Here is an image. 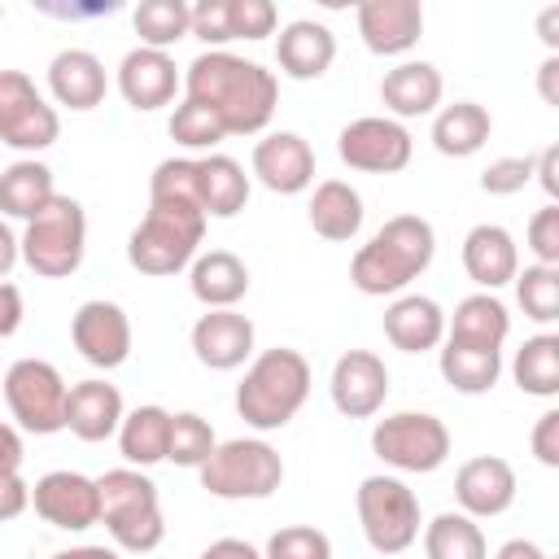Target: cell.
Returning <instances> with one entry per match:
<instances>
[{
	"label": "cell",
	"mask_w": 559,
	"mask_h": 559,
	"mask_svg": "<svg viewBox=\"0 0 559 559\" xmlns=\"http://www.w3.org/2000/svg\"><path fill=\"white\" fill-rule=\"evenodd\" d=\"M183 96L205 105L227 135H258L275 118L280 79L262 61L236 57L227 48H205L183 70Z\"/></svg>",
	"instance_id": "cell-1"
},
{
	"label": "cell",
	"mask_w": 559,
	"mask_h": 559,
	"mask_svg": "<svg viewBox=\"0 0 559 559\" xmlns=\"http://www.w3.org/2000/svg\"><path fill=\"white\" fill-rule=\"evenodd\" d=\"M432 253H437L432 223L424 214H393L349 258V284L362 297H397L432 266Z\"/></svg>",
	"instance_id": "cell-2"
},
{
	"label": "cell",
	"mask_w": 559,
	"mask_h": 559,
	"mask_svg": "<svg viewBox=\"0 0 559 559\" xmlns=\"http://www.w3.org/2000/svg\"><path fill=\"white\" fill-rule=\"evenodd\" d=\"M310 384L314 376L301 349H262L258 358H249L245 380L236 384V415L258 432H275L297 419V411L310 397Z\"/></svg>",
	"instance_id": "cell-3"
},
{
	"label": "cell",
	"mask_w": 559,
	"mask_h": 559,
	"mask_svg": "<svg viewBox=\"0 0 559 559\" xmlns=\"http://www.w3.org/2000/svg\"><path fill=\"white\" fill-rule=\"evenodd\" d=\"M96 489H100V524L114 537V550L148 555L162 546L166 520H162V498L148 472L109 467L105 476H96Z\"/></svg>",
	"instance_id": "cell-4"
},
{
	"label": "cell",
	"mask_w": 559,
	"mask_h": 559,
	"mask_svg": "<svg viewBox=\"0 0 559 559\" xmlns=\"http://www.w3.org/2000/svg\"><path fill=\"white\" fill-rule=\"evenodd\" d=\"M205 223L210 218L192 205H148V214L127 240V262L140 275H175L201 253Z\"/></svg>",
	"instance_id": "cell-5"
},
{
	"label": "cell",
	"mask_w": 559,
	"mask_h": 559,
	"mask_svg": "<svg viewBox=\"0 0 559 559\" xmlns=\"http://www.w3.org/2000/svg\"><path fill=\"white\" fill-rule=\"evenodd\" d=\"M201 489L227 502H245V498H271L284 485V459L271 441L262 437H231L218 441L214 454L197 467Z\"/></svg>",
	"instance_id": "cell-6"
},
{
	"label": "cell",
	"mask_w": 559,
	"mask_h": 559,
	"mask_svg": "<svg viewBox=\"0 0 559 559\" xmlns=\"http://www.w3.org/2000/svg\"><path fill=\"white\" fill-rule=\"evenodd\" d=\"M22 262L44 280H66L83 266L87 253V214L74 197H52L17 236Z\"/></svg>",
	"instance_id": "cell-7"
},
{
	"label": "cell",
	"mask_w": 559,
	"mask_h": 559,
	"mask_svg": "<svg viewBox=\"0 0 559 559\" xmlns=\"http://www.w3.org/2000/svg\"><path fill=\"white\" fill-rule=\"evenodd\" d=\"M354 507H358V524H362V537L376 555H402L419 542V528H424V511H419V498L415 489L402 480V476H367L358 489H354Z\"/></svg>",
	"instance_id": "cell-8"
},
{
	"label": "cell",
	"mask_w": 559,
	"mask_h": 559,
	"mask_svg": "<svg viewBox=\"0 0 559 559\" xmlns=\"http://www.w3.org/2000/svg\"><path fill=\"white\" fill-rule=\"evenodd\" d=\"M371 454L411 476H428L450 459V428L428 411H393L371 428Z\"/></svg>",
	"instance_id": "cell-9"
},
{
	"label": "cell",
	"mask_w": 559,
	"mask_h": 559,
	"mask_svg": "<svg viewBox=\"0 0 559 559\" xmlns=\"http://www.w3.org/2000/svg\"><path fill=\"white\" fill-rule=\"evenodd\" d=\"M66 376L48 358H17L4 371V402L22 432L52 437L66 428Z\"/></svg>",
	"instance_id": "cell-10"
},
{
	"label": "cell",
	"mask_w": 559,
	"mask_h": 559,
	"mask_svg": "<svg viewBox=\"0 0 559 559\" xmlns=\"http://www.w3.org/2000/svg\"><path fill=\"white\" fill-rule=\"evenodd\" d=\"M61 135V118L26 70H0V144L17 153H44Z\"/></svg>",
	"instance_id": "cell-11"
},
{
	"label": "cell",
	"mask_w": 559,
	"mask_h": 559,
	"mask_svg": "<svg viewBox=\"0 0 559 559\" xmlns=\"http://www.w3.org/2000/svg\"><path fill=\"white\" fill-rule=\"evenodd\" d=\"M411 153H415V140H411L406 122H397L389 114L354 118L336 135V157L362 175H397L411 166Z\"/></svg>",
	"instance_id": "cell-12"
},
{
	"label": "cell",
	"mask_w": 559,
	"mask_h": 559,
	"mask_svg": "<svg viewBox=\"0 0 559 559\" xmlns=\"http://www.w3.org/2000/svg\"><path fill=\"white\" fill-rule=\"evenodd\" d=\"M31 507H35V515L44 524L66 528V533H83V528L100 524V489H96V476H83V472H70V467L44 472L31 485Z\"/></svg>",
	"instance_id": "cell-13"
},
{
	"label": "cell",
	"mask_w": 559,
	"mask_h": 559,
	"mask_svg": "<svg viewBox=\"0 0 559 559\" xmlns=\"http://www.w3.org/2000/svg\"><path fill=\"white\" fill-rule=\"evenodd\" d=\"M70 341L83 354V362L114 371L131 358V319L118 301L92 297L70 314Z\"/></svg>",
	"instance_id": "cell-14"
},
{
	"label": "cell",
	"mask_w": 559,
	"mask_h": 559,
	"mask_svg": "<svg viewBox=\"0 0 559 559\" xmlns=\"http://www.w3.org/2000/svg\"><path fill=\"white\" fill-rule=\"evenodd\" d=\"M328 393H332V406L345 419H371L384 406V397H389V367H384V358L371 354V349H345L332 362Z\"/></svg>",
	"instance_id": "cell-15"
},
{
	"label": "cell",
	"mask_w": 559,
	"mask_h": 559,
	"mask_svg": "<svg viewBox=\"0 0 559 559\" xmlns=\"http://www.w3.org/2000/svg\"><path fill=\"white\" fill-rule=\"evenodd\" d=\"M253 179L280 197H297L314 183V148L297 131H266L253 144Z\"/></svg>",
	"instance_id": "cell-16"
},
{
	"label": "cell",
	"mask_w": 559,
	"mask_h": 559,
	"mask_svg": "<svg viewBox=\"0 0 559 559\" xmlns=\"http://www.w3.org/2000/svg\"><path fill=\"white\" fill-rule=\"evenodd\" d=\"M354 26L376 57H406L424 35L419 0H362L354 9Z\"/></svg>",
	"instance_id": "cell-17"
},
{
	"label": "cell",
	"mask_w": 559,
	"mask_h": 559,
	"mask_svg": "<svg viewBox=\"0 0 559 559\" xmlns=\"http://www.w3.org/2000/svg\"><path fill=\"white\" fill-rule=\"evenodd\" d=\"M515 467L498 454H476L454 472V502L472 520H493L515 502Z\"/></svg>",
	"instance_id": "cell-18"
},
{
	"label": "cell",
	"mask_w": 559,
	"mask_h": 559,
	"mask_svg": "<svg viewBox=\"0 0 559 559\" xmlns=\"http://www.w3.org/2000/svg\"><path fill=\"white\" fill-rule=\"evenodd\" d=\"M179 87H183V74H179V66H175L170 52L131 48V52L118 61V92H122V100H127L135 114H153V109L170 105Z\"/></svg>",
	"instance_id": "cell-19"
},
{
	"label": "cell",
	"mask_w": 559,
	"mask_h": 559,
	"mask_svg": "<svg viewBox=\"0 0 559 559\" xmlns=\"http://www.w3.org/2000/svg\"><path fill=\"white\" fill-rule=\"evenodd\" d=\"M253 319L240 310H205L192 323V354L210 371H236L253 358Z\"/></svg>",
	"instance_id": "cell-20"
},
{
	"label": "cell",
	"mask_w": 559,
	"mask_h": 559,
	"mask_svg": "<svg viewBox=\"0 0 559 559\" xmlns=\"http://www.w3.org/2000/svg\"><path fill=\"white\" fill-rule=\"evenodd\" d=\"M459 258H463L467 280H472L480 293H498V288L511 284L515 271H520L515 236H511L502 223H476V227L463 236Z\"/></svg>",
	"instance_id": "cell-21"
},
{
	"label": "cell",
	"mask_w": 559,
	"mask_h": 559,
	"mask_svg": "<svg viewBox=\"0 0 559 559\" xmlns=\"http://www.w3.org/2000/svg\"><path fill=\"white\" fill-rule=\"evenodd\" d=\"M332 61H336L332 26H323L314 17H297V22L280 26V35H275V66H280L284 79H297V83L323 79Z\"/></svg>",
	"instance_id": "cell-22"
},
{
	"label": "cell",
	"mask_w": 559,
	"mask_h": 559,
	"mask_svg": "<svg viewBox=\"0 0 559 559\" xmlns=\"http://www.w3.org/2000/svg\"><path fill=\"white\" fill-rule=\"evenodd\" d=\"M48 92L57 105L74 109V114H87L105 100L109 92V74H105V61L87 48H61L52 61H48Z\"/></svg>",
	"instance_id": "cell-23"
},
{
	"label": "cell",
	"mask_w": 559,
	"mask_h": 559,
	"mask_svg": "<svg viewBox=\"0 0 559 559\" xmlns=\"http://www.w3.org/2000/svg\"><path fill=\"white\" fill-rule=\"evenodd\" d=\"M127 406H122V393L118 384L92 376V380H79L70 384L66 393V428L79 437V441H109L118 437V424H122Z\"/></svg>",
	"instance_id": "cell-24"
},
{
	"label": "cell",
	"mask_w": 559,
	"mask_h": 559,
	"mask_svg": "<svg viewBox=\"0 0 559 559\" xmlns=\"http://www.w3.org/2000/svg\"><path fill=\"white\" fill-rule=\"evenodd\" d=\"M384 336L402 354H428L445 341V310L424 293H397L384 310Z\"/></svg>",
	"instance_id": "cell-25"
},
{
	"label": "cell",
	"mask_w": 559,
	"mask_h": 559,
	"mask_svg": "<svg viewBox=\"0 0 559 559\" xmlns=\"http://www.w3.org/2000/svg\"><path fill=\"white\" fill-rule=\"evenodd\" d=\"M441 92H445V83H441V70L432 61H397L380 79V100H384L389 118H397V122L437 114Z\"/></svg>",
	"instance_id": "cell-26"
},
{
	"label": "cell",
	"mask_w": 559,
	"mask_h": 559,
	"mask_svg": "<svg viewBox=\"0 0 559 559\" xmlns=\"http://www.w3.org/2000/svg\"><path fill=\"white\" fill-rule=\"evenodd\" d=\"M188 288L205 310H236V301L249 293V266L231 249L197 253L188 266Z\"/></svg>",
	"instance_id": "cell-27"
},
{
	"label": "cell",
	"mask_w": 559,
	"mask_h": 559,
	"mask_svg": "<svg viewBox=\"0 0 559 559\" xmlns=\"http://www.w3.org/2000/svg\"><path fill=\"white\" fill-rule=\"evenodd\" d=\"M197 166V197H201V210L205 218H236L249 201V175L236 157L227 153H205V157H192Z\"/></svg>",
	"instance_id": "cell-28"
},
{
	"label": "cell",
	"mask_w": 559,
	"mask_h": 559,
	"mask_svg": "<svg viewBox=\"0 0 559 559\" xmlns=\"http://www.w3.org/2000/svg\"><path fill=\"white\" fill-rule=\"evenodd\" d=\"M362 197H358V188L354 183H345V179H323V183H314V192H310V205H306V218H310V227L323 236V240H336V245H345V240H354L358 231H362Z\"/></svg>",
	"instance_id": "cell-29"
},
{
	"label": "cell",
	"mask_w": 559,
	"mask_h": 559,
	"mask_svg": "<svg viewBox=\"0 0 559 559\" xmlns=\"http://www.w3.org/2000/svg\"><path fill=\"white\" fill-rule=\"evenodd\" d=\"M437 367H441V380H445L454 393L480 397V393H489V389L498 384V376H502V349L467 345V341H441Z\"/></svg>",
	"instance_id": "cell-30"
},
{
	"label": "cell",
	"mask_w": 559,
	"mask_h": 559,
	"mask_svg": "<svg viewBox=\"0 0 559 559\" xmlns=\"http://www.w3.org/2000/svg\"><path fill=\"white\" fill-rule=\"evenodd\" d=\"M507 336H511V310L498 301V293H472L445 319V341H467V345L502 349Z\"/></svg>",
	"instance_id": "cell-31"
},
{
	"label": "cell",
	"mask_w": 559,
	"mask_h": 559,
	"mask_svg": "<svg viewBox=\"0 0 559 559\" xmlns=\"http://www.w3.org/2000/svg\"><path fill=\"white\" fill-rule=\"evenodd\" d=\"M489 131H493V118L476 100H454V105L432 114V148L441 157H472V153H480Z\"/></svg>",
	"instance_id": "cell-32"
},
{
	"label": "cell",
	"mask_w": 559,
	"mask_h": 559,
	"mask_svg": "<svg viewBox=\"0 0 559 559\" xmlns=\"http://www.w3.org/2000/svg\"><path fill=\"white\" fill-rule=\"evenodd\" d=\"M166 445H170V411L148 402V406H135L122 415L118 424V450L127 459V467H153V463H166Z\"/></svg>",
	"instance_id": "cell-33"
},
{
	"label": "cell",
	"mask_w": 559,
	"mask_h": 559,
	"mask_svg": "<svg viewBox=\"0 0 559 559\" xmlns=\"http://www.w3.org/2000/svg\"><path fill=\"white\" fill-rule=\"evenodd\" d=\"M52 197H57V183H52V170H48L44 162L17 157L13 166L0 170V214H4V218L31 223Z\"/></svg>",
	"instance_id": "cell-34"
},
{
	"label": "cell",
	"mask_w": 559,
	"mask_h": 559,
	"mask_svg": "<svg viewBox=\"0 0 559 559\" xmlns=\"http://www.w3.org/2000/svg\"><path fill=\"white\" fill-rule=\"evenodd\" d=\"M419 533H424L428 559H489V542H485L480 524L463 511H441Z\"/></svg>",
	"instance_id": "cell-35"
},
{
	"label": "cell",
	"mask_w": 559,
	"mask_h": 559,
	"mask_svg": "<svg viewBox=\"0 0 559 559\" xmlns=\"http://www.w3.org/2000/svg\"><path fill=\"white\" fill-rule=\"evenodd\" d=\"M511 380L528 397H555L559 393V336L555 332L528 336L511 358Z\"/></svg>",
	"instance_id": "cell-36"
},
{
	"label": "cell",
	"mask_w": 559,
	"mask_h": 559,
	"mask_svg": "<svg viewBox=\"0 0 559 559\" xmlns=\"http://www.w3.org/2000/svg\"><path fill=\"white\" fill-rule=\"evenodd\" d=\"M131 26L140 35V48H175L183 35H192V4L183 0H140L131 13Z\"/></svg>",
	"instance_id": "cell-37"
},
{
	"label": "cell",
	"mask_w": 559,
	"mask_h": 559,
	"mask_svg": "<svg viewBox=\"0 0 559 559\" xmlns=\"http://www.w3.org/2000/svg\"><path fill=\"white\" fill-rule=\"evenodd\" d=\"M515 301L533 323H555L559 319V266H537L528 262L515 271Z\"/></svg>",
	"instance_id": "cell-38"
},
{
	"label": "cell",
	"mask_w": 559,
	"mask_h": 559,
	"mask_svg": "<svg viewBox=\"0 0 559 559\" xmlns=\"http://www.w3.org/2000/svg\"><path fill=\"white\" fill-rule=\"evenodd\" d=\"M218 437L210 428V419H201L197 411H175L170 415V445H166V463L175 467H201L214 454Z\"/></svg>",
	"instance_id": "cell-39"
},
{
	"label": "cell",
	"mask_w": 559,
	"mask_h": 559,
	"mask_svg": "<svg viewBox=\"0 0 559 559\" xmlns=\"http://www.w3.org/2000/svg\"><path fill=\"white\" fill-rule=\"evenodd\" d=\"M170 140L183 144V148H214V144L227 140V131L205 105L183 96V105H175V114H170Z\"/></svg>",
	"instance_id": "cell-40"
},
{
	"label": "cell",
	"mask_w": 559,
	"mask_h": 559,
	"mask_svg": "<svg viewBox=\"0 0 559 559\" xmlns=\"http://www.w3.org/2000/svg\"><path fill=\"white\" fill-rule=\"evenodd\" d=\"M262 559H332V542L314 524H284L271 533Z\"/></svg>",
	"instance_id": "cell-41"
},
{
	"label": "cell",
	"mask_w": 559,
	"mask_h": 559,
	"mask_svg": "<svg viewBox=\"0 0 559 559\" xmlns=\"http://www.w3.org/2000/svg\"><path fill=\"white\" fill-rule=\"evenodd\" d=\"M231 39H266L280 26V13L271 0H227Z\"/></svg>",
	"instance_id": "cell-42"
},
{
	"label": "cell",
	"mask_w": 559,
	"mask_h": 559,
	"mask_svg": "<svg viewBox=\"0 0 559 559\" xmlns=\"http://www.w3.org/2000/svg\"><path fill=\"white\" fill-rule=\"evenodd\" d=\"M533 183V157H498L480 170V192L489 197H515Z\"/></svg>",
	"instance_id": "cell-43"
},
{
	"label": "cell",
	"mask_w": 559,
	"mask_h": 559,
	"mask_svg": "<svg viewBox=\"0 0 559 559\" xmlns=\"http://www.w3.org/2000/svg\"><path fill=\"white\" fill-rule=\"evenodd\" d=\"M528 249L537 266H559V205L546 201L528 218Z\"/></svg>",
	"instance_id": "cell-44"
},
{
	"label": "cell",
	"mask_w": 559,
	"mask_h": 559,
	"mask_svg": "<svg viewBox=\"0 0 559 559\" xmlns=\"http://www.w3.org/2000/svg\"><path fill=\"white\" fill-rule=\"evenodd\" d=\"M192 35H197L205 48H223V44H231L227 0H201V4H192Z\"/></svg>",
	"instance_id": "cell-45"
},
{
	"label": "cell",
	"mask_w": 559,
	"mask_h": 559,
	"mask_svg": "<svg viewBox=\"0 0 559 559\" xmlns=\"http://www.w3.org/2000/svg\"><path fill=\"white\" fill-rule=\"evenodd\" d=\"M528 445H533V459L542 467H559V411H542L533 432H528Z\"/></svg>",
	"instance_id": "cell-46"
},
{
	"label": "cell",
	"mask_w": 559,
	"mask_h": 559,
	"mask_svg": "<svg viewBox=\"0 0 559 559\" xmlns=\"http://www.w3.org/2000/svg\"><path fill=\"white\" fill-rule=\"evenodd\" d=\"M31 507V485L22 480V472H4L0 476V524L17 520Z\"/></svg>",
	"instance_id": "cell-47"
},
{
	"label": "cell",
	"mask_w": 559,
	"mask_h": 559,
	"mask_svg": "<svg viewBox=\"0 0 559 559\" xmlns=\"http://www.w3.org/2000/svg\"><path fill=\"white\" fill-rule=\"evenodd\" d=\"M22 314H26L22 288H17L13 280H0V341L17 336V328H22Z\"/></svg>",
	"instance_id": "cell-48"
},
{
	"label": "cell",
	"mask_w": 559,
	"mask_h": 559,
	"mask_svg": "<svg viewBox=\"0 0 559 559\" xmlns=\"http://www.w3.org/2000/svg\"><path fill=\"white\" fill-rule=\"evenodd\" d=\"M533 179L542 183V192L555 201L559 197V144H550V148H542L537 157H533Z\"/></svg>",
	"instance_id": "cell-49"
},
{
	"label": "cell",
	"mask_w": 559,
	"mask_h": 559,
	"mask_svg": "<svg viewBox=\"0 0 559 559\" xmlns=\"http://www.w3.org/2000/svg\"><path fill=\"white\" fill-rule=\"evenodd\" d=\"M22 459H26L22 432L13 424H0V476L4 472H22Z\"/></svg>",
	"instance_id": "cell-50"
},
{
	"label": "cell",
	"mask_w": 559,
	"mask_h": 559,
	"mask_svg": "<svg viewBox=\"0 0 559 559\" xmlns=\"http://www.w3.org/2000/svg\"><path fill=\"white\" fill-rule=\"evenodd\" d=\"M197 559H262V550L249 546V542H240V537H218V542H210Z\"/></svg>",
	"instance_id": "cell-51"
},
{
	"label": "cell",
	"mask_w": 559,
	"mask_h": 559,
	"mask_svg": "<svg viewBox=\"0 0 559 559\" xmlns=\"http://www.w3.org/2000/svg\"><path fill=\"white\" fill-rule=\"evenodd\" d=\"M537 96L559 109V52H550V57L537 66Z\"/></svg>",
	"instance_id": "cell-52"
},
{
	"label": "cell",
	"mask_w": 559,
	"mask_h": 559,
	"mask_svg": "<svg viewBox=\"0 0 559 559\" xmlns=\"http://www.w3.org/2000/svg\"><path fill=\"white\" fill-rule=\"evenodd\" d=\"M22 262V249H17V236H13V227L0 218V280H9V271Z\"/></svg>",
	"instance_id": "cell-53"
},
{
	"label": "cell",
	"mask_w": 559,
	"mask_h": 559,
	"mask_svg": "<svg viewBox=\"0 0 559 559\" xmlns=\"http://www.w3.org/2000/svg\"><path fill=\"white\" fill-rule=\"evenodd\" d=\"M493 559H550L537 542H528V537H511V542H502L498 546V555Z\"/></svg>",
	"instance_id": "cell-54"
},
{
	"label": "cell",
	"mask_w": 559,
	"mask_h": 559,
	"mask_svg": "<svg viewBox=\"0 0 559 559\" xmlns=\"http://www.w3.org/2000/svg\"><path fill=\"white\" fill-rule=\"evenodd\" d=\"M537 35H542V44L555 52L559 48V4H546L542 9V17H537Z\"/></svg>",
	"instance_id": "cell-55"
},
{
	"label": "cell",
	"mask_w": 559,
	"mask_h": 559,
	"mask_svg": "<svg viewBox=\"0 0 559 559\" xmlns=\"http://www.w3.org/2000/svg\"><path fill=\"white\" fill-rule=\"evenodd\" d=\"M52 559H122L114 546H70V550H57Z\"/></svg>",
	"instance_id": "cell-56"
}]
</instances>
